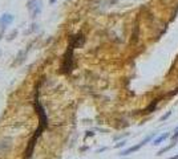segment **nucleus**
I'll list each match as a JSON object with an SVG mask.
<instances>
[{"instance_id": "f257e3e1", "label": "nucleus", "mask_w": 178, "mask_h": 159, "mask_svg": "<svg viewBox=\"0 0 178 159\" xmlns=\"http://www.w3.org/2000/svg\"><path fill=\"white\" fill-rule=\"evenodd\" d=\"M27 11H28L31 19L36 20V17L40 16L43 12V1L41 0H28L27 1Z\"/></svg>"}, {"instance_id": "f03ea898", "label": "nucleus", "mask_w": 178, "mask_h": 159, "mask_svg": "<svg viewBox=\"0 0 178 159\" xmlns=\"http://www.w3.org/2000/svg\"><path fill=\"white\" fill-rule=\"evenodd\" d=\"M73 48L68 47V49H67L65 54H64V59H63V62H61V72L65 73V74H69L70 72H72L73 69Z\"/></svg>"}, {"instance_id": "7ed1b4c3", "label": "nucleus", "mask_w": 178, "mask_h": 159, "mask_svg": "<svg viewBox=\"0 0 178 159\" xmlns=\"http://www.w3.org/2000/svg\"><path fill=\"white\" fill-rule=\"evenodd\" d=\"M15 21V16L10 12H4V13L0 16V32L4 33V30L11 25Z\"/></svg>"}, {"instance_id": "20e7f679", "label": "nucleus", "mask_w": 178, "mask_h": 159, "mask_svg": "<svg viewBox=\"0 0 178 159\" xmlns=\"http://www.w3.org/2000/svg\"><path fill=\"white\" fill-rule=\"evenodd\" d=\"M84 44H85V36L82 35V33H76V35H73L72 37L69 39L68 47L76 49V48H81Z\"/></svg>"}, {"instance_id": "39448f33", "label": "nucleus", "mask_w": 178, "mask_h": 159, "mask_svg": "<svg viewBox=\"0 0 178 159\" xmlns=\"http://www.w3.org/2000/svg\"><path fill=\"white\" fill-rule=\"evenodd\" d=\"M29 49H31V44L28 45V48H27V49H21V51L17 52V54L15 56L13 61H12L11 66H19V65H21V64H23L24 61H25L27 56H28V52H29Z\"/></svg>"}, {"instance_id": "423d86ee", "label": "nucleus", "mask_w": 178, "mask_h": 159, "mask_svg": "<svg viewBox=\"0 0 178 159\" xmlns=\"http://www.w3.org/2000/svg\"><path fill=\"white\" fill-rule=\"evenodd\" d=\"M142 147V145H141V142L138 143V145H136V146H132V147H129V149H125V150H122L121 152H120V157H126V155H130L132 152H136V151H138V150Z\"/></svg>"}, {"instance_id": "0eeeda50", "label": "nucleus", "mask_w": 178, "mask_h": 159, "mask_svg": "<svg viewBox=\"0 0 178 159\" xmlns=\"http://www.w3.org/2000/svg\"><path fill=\"white\" fill-rule=\"evenodd\" d=\"M12 147V139L11 138H4L0 142V150H1V152H7L8 150Z\"/></svg>"}, {"instance_id": "6e6552de", "label": "nucleus", "mask_w": 178, "mask_h": 159, "mask_svg": "<svg viewBox=\"0 0 178 159\" xmlns=\"http://www.w3.org/2000/svg\"><path fill=\"white\" fill-rule=\"evenodd\" d=\"M169 137H170V134H169V133H164V134H161V135H158L157 137V138H156L154 140H153V143H152V145H159V143H161V142H164V140H166L168 138H169Z\"/></svg>"}, {"instance_id": "1a4fd4ad", "label": "nucleus", "mask_w": 178, "mask_h": 159, "mask_svg": "<svg viewBox=\"0 0 178 159\" xmlns=\"http://www.w3.org/2000/svg\"><path fill=\"white\" fill-rule=\"evenodd\" d=\"M39 30V24L37 23H35V21H33L32 24H31L29 25V28L25 30V32H24V35H32V33H35V32H37Z\"/></svg>"}, {"instance_id": "9d476101", "label": "nucleus", "mask_w": 178, "mask_h": 159, "mask_svg": "<svg viewBox=\"0 0 178 159\" xmlns=\"http://www.w3.org/2000/svg\"><path fill=\"white\" fill-rule=\"evenodd\" d=\"M17 33H19V30H17V29L12 30V32L10 33V35L7 36V41H12V40H13V39H15V37H16V36H17Z\"/></svg>"}, {"instance_id": "9b49d317", "label": "nucleus", "mask_w": 178, "mask_h": 159, "mask_svg": "<svg viewBox=\"0 0 178 159\" xmlns=\"http://www.w3.org/2000/svg\"><path fill=\"white\" fill-rule=\"evenodd\" d=\"M173 146H174V143H171V145H170V146H166V147L161 149V150H159V151H158V154H157V155H162V154H164V152H166V151H169V150H170L171 147H173Z\"/></svg>"}, {"instance_id": "f8f14e48", "label": "nucleus", "mask_w": 178, "mask_h": 159, "mask_svg": "<svg viewBox=\"0 0 178 159\" xmlns=\"http://www.w3.org/2000/svg\"><path fill=\"white\" fill-rule=\"evenodd\" d=\"M154 135H156V134H150V135H148L145 139L142 140V142H141V145H142V146H144V145H146V143H148V142H150V140L153 139V137H154Z\"/></svg>"}, {"instance_id": "ddd939ff", "label": "nucleus", "mask_w": 178, "mask_h": 159, "mask_svg": "<svg viewBox=\"0 0 178 159\" xmlns=\"http://www.w3.org/2000/svg\"><path fill=\"white\" fill-rule=\"evenodd\" d=\"M125 145H126V140H125V139H124V140H120V142H118V143H117V145H116V146H114V147H116V149H120V147H124V146H125Z\"/></svg>"}, {"instance_id": "4468645a", "label": "nucleus", "mask_w": 178, "mask_h": 159, "mask_svg": "<svg viewBox=\"0 0 178 159\" xmlns=\"http://www.w3.org/2000/svg\"><path fill=\"white\" fill-rule=\"evenodd\" d=\"M177 138H178V127H177L176 130H174V134L171 135V139H173V140H176Z\"/></svg>"}, {"instance_id": "2eb2a0df", "label": "nucleus", "mask_w": 178, "mask_h": 159, "mask_svg": "<svg viewBox=\"0 0 178 159\" xmlns=\"http://www.w3.org/2000/svg\"><path fill=\"white\" fill-rule=\"evenodd\" d=\"M170 115H171V111H169V113H168V114L162 115V117H161V121H165V119H168L169 117H170Z\"/></svg>"}, {"instance_id": "dca6fc26", "label": "nucleus", "mask_w": 178, "mask_h": 159, "mask_svg": "<svg viewBox=\"0 0 178 159\" xmlns=\"http://www.w3.org/2000/svg\"><path fill=\"white\" fill-rule=\"evenodd\" d=\"M56 1H57V0H49V4H51V5H53Z\"/></svg>"}, {"instance_id": "f3484780", "label": "nucleus", "mask_w": 178, "mask_h": 159, "mask_svg": "<svg viewBox=\"0 0 178 159\" xmlns=\"http://www.w3.org/2000/svg\"><path fill=\"white\" fill-rule=\"evenodd\" d=\"M169 159H178V154H177V155H173V157L169 158Z\"/></svg>"}, {"instance_id": "a211bd4d", "label": "nucleus", "mask_w": 178, "mask_h": 159, "mask_svg": "<svg viewBox=\"0 0 178 159\" xmlns=\"http://www.w3.org/2000/svg\"><path fill=\"white\" fill-rule=\"evenodd\" d=\"M3 36H4V33H3V32H0V41H1V39H3Z\"/></svg>"}, {"instance_id": "6ab92c4d", "label": "nucleus", "mask_w": 178, "mask_h": 159, "mask_svg": "<svg viewBox=\"0 0 178 159\" xmlns=\"http://www.w3.org/2000/svg\"><path fill=\"white\" fill-rule=\"evenodd\" d=\"M0 53H1V52H0Z\"/></svg>"}]
</instances>
